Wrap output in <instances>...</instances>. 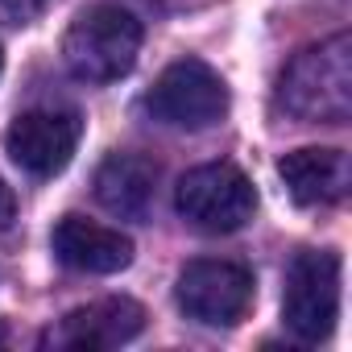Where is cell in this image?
Here are the masks:
<instances>
[{
    "label": "cell",
    "instance_id": "cell-1",
    "mask_svg": "<svg viewBox=\"0 0 352 352\" xmlns=\"http://www.w3.org/2000/svg\"><path fill=\"white\" fill-rule=\"evenodd\" d=\"M278 108L307 124H344L352 116V38L331 34L294 54L278 79Z\"/></svg>",
    "mask_w": 352,
    "mask_h": 352
},
{
    "label": "cell",
    "instance_id": "cell-2",
    "mask_svg": "<svg viewBox=\"0 0 352 352\" xmlns=\"http://www.w3.org/2000/svg\"><path fill=\"white\" fill-rule=\"evenodd\" d=\"M137 54H141V21L116 5L83 9L63 38V63L83 83H112L129 75Z\"/></svg>",
    "mask_w": 352,
    "mask_h": 352
},
{
    "label": "cell",
    "instance_id": "cell-3",
    "mask_svg": "<svg viewBox=\"0 0 352 352\" xmlns=\"http://www.w3.org/2000/svg\"><path fill=\"white\" fill-rule=\"evenodd\" d=\"M174 204H179V212L191 228L212 232V236H228L253 220L257 191L245 179V170H236L232 162H208V166H195L179 179Z\"/></svg>",
    "mask_w": 352,
    "mask_h": 352
},
{
    "label": "cell",
    "instance_id": "cell-4",
    "mask_svg": "<svg viewBox=\"0 0 352 352\" xmlns=\"http://www.w3.org/2000/svg\"><path fill=\"white\" fill-rule=\"evenodd\" d=\"M145 108H149L153 120H162L170 129L199 133V129H212L216 120H224L228 83L204 58H179L153 79V87L145 96Z\"/></svg>",
    "mask_w": 352,
    "mask_h": 352
},
{
    "label": "cell",
    "instance_id": "cell-5",
    "mask_svg": "<svg viewBox=\"0 0 352 352\" xmlns=\"http://www.w3.org/2000/svg\"><path fill=\"white\" fill-rule=\"evenodd\" d=\"M340 315V257L331 249H302L286 270L282 319L302 344L331 336Z\"/></svg>",
    "mask_w": 352,
    "mask_h": 352
},
{
    "label": "cell",
    "instance_id": "cell-6",
    "mask_svg": "<svg viewBox=\"0 0 352 352\" xmlns=\"http://www.w3.org/2000/svg\"><path fill=\"white\" fill-rule=\"evenodd\" d=\"M174 298H179V311L204 327H232L245 319L249 302H253V270L241 261H191L179 274V286H174Z\"/></svg>",
    "mask_w": 352,
    "mask_h": 352
},
{
    "label": "cell",
    "instance_id": "cell-7",
    "mask_svg": "<svg viewBox=\"0 0 352 352\" xmlns=\"http://www.w3.org/2000/svg\"><path fill=\"white\" fill-rule=\"evenodd\" d=\"M79 116L75 112H58V108H34V112H21L9 133H5V145H9V157L34 174V179H50V174L67 170V162L75 157L79 149Z\"/></svg>",
    "mask_w": 352,
    "mask_h": 352
},
{
    "label": "cell",
    "instance_id": "cell-8",
    "mask_svg": "<svg viewBox=\"0 0 352 352\" xmlns=\"http://www.w3.org/2000/svg\"><path fill=\"white\" fill-rule=\"evenodd\" d=\"M145 327V311L133 298H100L87 307H75L54 331L50 344L54 348H116L129 344L133 336H141Z\"/></svg>",
    "mask_w": 352,
    "mask_h": 352
},
{
    "label": "cell",
    "instance_id": "cell-9",
    "mask_svg": "<svg viewBox=\"0 0 352 352\" xmlns=\"http://www.w3.org/2000/svg\"><path fill=\"white\" fill-rule=\"evenodd\" d=\"M278 174H282V183L290 187L294 204H302V208L340 204L348 195V183H352L348 153L331 149V145H307V149L286 153L278 162Z\"/></svg>",
    "mask_w": 352,
    "mask_h": 352
},
{
    "label": "cell",
    "instance_id": "cell-10",
    "mask_svg": "<svg viewBox=\"0 0 352 352\" xmlns=\"http://www.w3.org/2000/svg\"><path fill=\"white\" fill-rule=\"evenodd\" d=\"M50 245H54V257L79 274H120L133 261L129 236H120L116 228H104L96 220H83V216H63Z\"/></svg>",
    "mask_w": 352,
    "mask_h": 352
},
{
    "label": "cell",
    "instance_id": "cell-11",
    "mask_svg": "<svg viewBox=\"0 0 352 352\" xmlns=\"http://www.w3.org/2000/svg\"><path fill=\"white\" fill-rule=\"evenodd\" d=\"M157 191V166L137 153H112L96 170V199L120 216V220H141L153 204Z\"/></svg>",
    "mask_w": 352,
    "mask_h": 352
},
{
    "label": "cell",
    "instance_id": "cell-12",
    "mask_svg": "<svg viewBox=\"0 0 352 352\" xmlns=\"http://www.w3.org/2000/svg\"><path fill=\"white\" fill-rule=\"evenodd\" d=\"M46 5L50 0H0V25H13V30L34 25L46 13Z\"/></svg>",
    "mask_w": 352,
    "mask_h": 352
},
{
    "label": "cell",
    "instance_id": "cell-13",
    "mask_svg": "<svg viewBox=\"0 0 352 352\" xmlns=\"http://www.w3.org/2000/svg\"><path fill=\"white\" fill-rule=\"evenodd\" d=\"M13 216H17V199H13V191L5 187V179H0V228H9Z\"/></svg>",
    "mask_w": 352,
    "mask_h": 352
},
{
    "label": "cell",
    "instance_id": "cell-14",
    "mask_svg": "<svg viewBox=\"0 0 352 352\" xmlns=\"http://www.w3.org/2000/svg\"><path fill=\"white\" fill-rule=\"evenodd\" d=\"M149 5H157V9H166V13H191V9L212 5V0H149Z\"/></svg>",
    "mask_w": 352,
    "mask_h": 352
},
{
    "label": "cell",
    "instance_id": "cell-15",
    "mask_svg": "<svg viewBox=\"0 0 352 352\" xmlns=\"http://www.w3.org/2000/svg\"><path fill=\"white\" fill-rule=\"evenodd\" d=\"M0 67H5V54H0Z\"/></svg>",
    "mask_w": 352,
    "mask_h": 352
},
{
    "label": "cell",
    "instance_id": "cell-16",
    "mask_svg": "<svg viewBox=\"0 0 352 352\" xmlns=\"http://www.w3.org/2000/svg\"><path fill=\"white\" fill-rule=\"evenodd\" d=\"M0 340H5V331H0Z\"/></svg>",
    "mask_w": 352,
    "mask_h": 352
}]
</instances>
